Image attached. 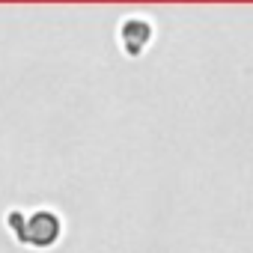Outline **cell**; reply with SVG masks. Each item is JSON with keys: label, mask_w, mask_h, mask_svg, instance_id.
<instances>
[{"label": "cell", "mask_w": 253, "mask_h": 253, "mask_svg": "<svg viewBox=\"0 0 253 253\" xmlns=\"http://www.w3.org/2000/svg\"><path fill=\"white\" fill-rule=\"evenodd\" d=\"M57 232H60V223H57L54 211H33L27 217V226L21 232V241H30V244L45 247V244L57 241Z\"/></svg>", "instance_id": "cell-1"}]
</instances>
